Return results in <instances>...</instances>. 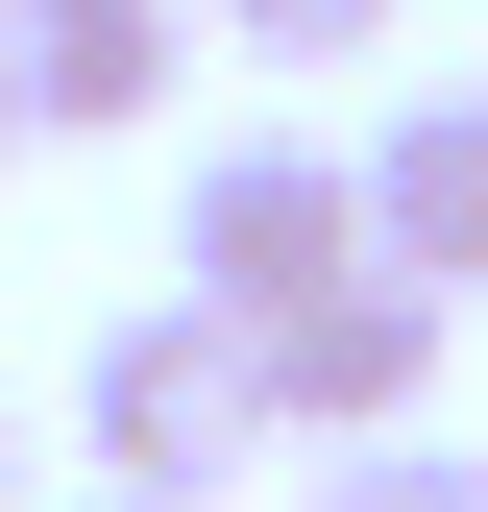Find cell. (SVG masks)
<instances>
[{
    "instance_id": "6",
    "label": "cell",
    "mask_w": 488,
    "mask_h": 512,
    "mask_svg": "<svg viewBox=\"0 0 488 512\" xmlns=\"http://www.w3.org/2000/svg\"><path fill=\"white\" fill-rule=\"evenodd\" d=\"M293 512H488V464L415 415V439H318V464H293Z\"/></svg>"
},
{
    "instance_id": "10",
    "label": "cell",
    "mask_w": 488,
    "mask_h": 512,
    "mask_svg": "<svg viewBox=\"0 0 488 512\" xmlns=\"http://www.w3.org/2000/svg\"><path fill=\"white\" fill-rule=\"evenodd\" d=\"M74 512H122V488H74Z\"/></svg>"
},
{
    "instance_id": "1",
    "label": "cell",
    "mask_w": 488,
    "mask_h": 512,
    "mask_svg": "<svg viewBox=\"0 0 488 512\" xmlns=\"http://www.w3.org/2000/svg\"><path fill=\"white\" fill-rule=\"evenodd\" d=\"M74 439H98V488H122V512H220L244 464H293V439H269V342H244V317H196V293L98 317Z\"/></svg>"
},
{
    "instance_id": "5",
    "label": "cell",
    "mask_w": 488,
    "mask_h": 512,
    "mask_svg": "<svg viewBox=\"0 0 488 512\" xmlns=\"http://www.w3.org/2000/svg\"><path fill=\"white\" fill-rule=\"evenodd\" d=\"M366 269H415V293H488V98H391L366 122Z\"/></svg>"
},
{
    "instance_id": "8",
    "label": "cell",
    "mask_w": 488,
    "mask_h": 512,
    "mask_svg": "<svg viewBox=\"0 0 488 512\" xmlns=\"http://www.w3.org/2000/svg\"><path fill=\"white\" fill-rule=\"evenodd\" d=\"M0 171H25V74H0Z\"/></svg>"
},
{
    "instance_id": "9",
    "label": "cell",
    "mask_w": 488,
    "mask_h": 512,
    "mask_svg": "<svg viewBox=\"0 0 488 512\" xmlns=\"http://www.w3.org/2000/svg\"><path fill=\"white\" fill-rule=\"evenodd\" d=\"M0 512H25V415H0Z\"/></svg>"
},
{
    "instance_id": "4",
    "label": "cell",
    "mask_w": 488,
    "mask_h": 512,
    "mask_svg": "<svg viewBox=\"0 0 488 512\" xmlns=\"http://www.w3.org/2000/svg\"><path fill=\"white\" fill-rule=\"evenodd\" d=\"M0 74H25V147H122L196 74V0H0Z\"/></svg>"
},
{
    "instance_id": "2",
    "label": "cell",
    "mask_w": 488,
    "mask_h": 512,
    "mask_svg": "<svg viewBox=\"0 0 488 512\" xmlns=\"http://www.w3.org/2000/svg\"><path fill=\"white\" fill-rule=\"evenodd\" d=\"M366 269V147H318V122H244V147H196V196H171V293L196 317H318Z\"/></svg>"
},
{
    "instance_id": "7",
    "label": "cell",
    "mask_w": 488,
    "mask_h": 512,
    "mask_svg": "<svg viewBox=\"0 0 488 512\" xmlns=\"http://www.w3.org/2000/svg\"><path fill=\"white\" fill-rule=\"evenodd\" d=\"M220 49H269V74H366V49H391V0H196Z\"/></svg>"
},
{
    "instance_id": "3",
    "label": "cell",
    "mask_w": 488,
    "mask_h": 512,
    "mask_svg": "<svg viewBox=\"0 0 488 512\" xmlns=\"http://www.w3.org/2000/svg\"><path fill=\"white\" fill-rule=\"evenodd\" d=\"M440 342H464V317L415 269H342L318 317H269V439H293V464H318V439H415V415H440Z\"/></svg>"
}]
</instances>
